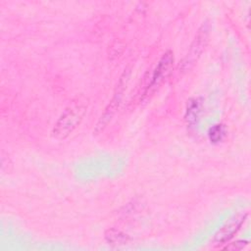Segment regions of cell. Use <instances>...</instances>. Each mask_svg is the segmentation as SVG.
Masks as SVG:
<instances>
[{
	"mask_svg": "<svg viewBox=\"0 0 251 251\" xmlns=\"http://www.w3.org/2000/svg\"><path fill=\"white\" fill-rule=\"evenodd\" d=\"M105 237L109 243L116 244V245L125 244L128 240V237L126 234H125L121 230H118L115 228H111V229L107 230V232L105 233Z\"/></svg>",
	"mask_w": 251,
	"mask_h": 251,
	"instance_id": "52a82bcc",
	"label": "cell"
},
{
	"mask_svg": "<svg viewBox=\"0 0 251 251\" xmlns=\"http://www.w3.org/2000/svg\"><path fill=\"white\" fill-rule=\"evenodd\" d=\"M174 66V53L171 50H168L163 54L159 62L157 63L149 83L147 84L146 90L144 92V97L151 95L171 75Z\"/></svg>",
	"mask_w": 251,
	"mask_h": 251,
	"instance_id": "3957f363",
	"label": "cell"
},
{
	"mask_svg": "<svg viewBox=\"0 0 251 251\" xmlns=\"http://www.w3.org/2000/svg\"><path fill=\"white\" fill-rule=\"evenodd\" d=\"M128 79H129V70H125V72L123 73V75H121V77L119 79V82L117 83L116 89L114 91V94H113V97H112L110 103L107 105L104 113L101 115L98 123L96 124V126L94 129L95 134H98L101 131H103L105 129V127L107 126V125L109 124V122L114 117V115L116 114L118 108L121 105L125 90L126 88V84L128 82Z\"/></svg>",
	"mask_w": 251,
	"mask_h": 251,
	"instance_id": "7a4b0ae2",
	"label": "cell"
},
{
	"mask_svg": "<svg viewBox=\"0 0 251 251\" xmlns=\"http://www.w3.org/2000/svg\"><path fill=\"white\" fill-rule=\"evenodd\" d=\"M226 135V126L222 124H217L209 128L208 137L212 143L221 142Z\"/></svg>",
	"mask_w": 251,
	"mask_h": 251,
	"instance_id": "ba28073f",
	"label": "cell"
},
{
	"mask_svg": "<svg viewBox=\"0 0 251 251\" xmlns=\"http://www.w3.org/2000/svg\"><path fill=\"white\" fill-rule=\"evenodd\" d=\"M203 111V100L200 97L196 98H191L189 99L186 110H185V115L184 118L186 122L190 125H194L198 122L200 119L201 113Z\"/></svg>",
	"mask_w": 251,
	"mask_h": 251,
	"instance_id": "8992f818",
	"label": "cell"
},
{
	"mask_svg": "<svg viewBox=\"0 0 251 251\" xmlns=\"http://www.w3.org/2000/svg\"><path fill=\"white\" fill-rule=\"evenodd\" d=\"M209 33H210V26L207 23H205L198 29L197 34L190 45L188 53L186 54V56L181 62V69L183 71L189 70L194 65V63L198 60V58L204 51L205 46L208 42Z\"/></svg>",
	"mask_w": 251,
	"mask_h": 251,
	"instance_id": "277c9868",
	"label": "cell"
},
{
	"mask_svg": "<svg viewBox=\"0 0 251 251\" xmlns=\"http://www.w3.org/2000/svg\"><path fill=\"white\" fill-rule=\"evenodd\" d=\"M248 242L245 241V240H237V241H234V242H231V243H228V245H226L224 249L226 250H242L244 249L246 246H247Z\"/></svg>",
	"mask_w": 251,
	"mask_h": 251,
	"instance_id": "9c48e42d",
	"label": "cell"
},
{
	"mask_svg": "<svg viewBox=\"0 0 251 251\" xmlns=\"http://www.w3.org/2000/svg\"><path fill=\"white\" fill-rule=\"evenodd\" d=\"M247 215H236L228 222H226L215 234L214 242L215 244H226L230 240L234 234L240 229L241 226L245 222Z\"/></svg>",
	"mask_w": 251,
	"mask_h": 251,
	"instance_id": "5b68a950",
	"label": "cell"
},
{
	"mask_svg": "<svg viewBox=\"0 0 251 251\" xmlns=\"http://www.w3.org/2000/svg\"><path fill=\"white\" fill-rule=\"evenodd\" d=\"M86 109L87 105L84 101L78 98L73 100L57 120L52 136L57 140L66 139L80 125L86 114Z\"/></svg>",
	"mask_w": 251,
	"mask_h": 251,
	"instance_id": "6da1fadb",
	"label": "cell"
}]
</instances>
